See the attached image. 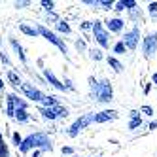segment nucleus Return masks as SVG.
<instances>
[{"instance_id":"1","label":"nucleus","mask_w":157,"mask_h":157,"mask_svg":"<svg viewBox=\"0 0 157 157\" xmlns=\"http://www.w3.org/2000/svg\"><path fill=\"white\" fill-rule=\"evenodd\" d=\"M93 93L97 100L108 102V100H112V85L108 82H93Z\"/></svg>"},{"instance_id":"2","label":"nucleus","mask_w":157,"mask_h":157,"mask_svg":"<svg viewBox=\"0 0 157 157\" xmlns=\"http://www.w3.org/2000/svg\"><path fill=\"white\" fill-rule=\"evenodd\" d=\"M93 30H95V38H97V42H98L102 48H108V46H110V42H108V32L102 29V23H100V21H95Z\"/></svg>"},{"instance_id":"3","label":"nucleus","mask_w":157,"mask_h":157,"mask_svg":"<svg viewBox=\"0 0 157 157\" xmlns=\"http://www.w3.org/2000/svg\"><path fill=\"white\" fill-rule=\"evenodd\" d=\"M38 32H40V34H42L44 38H48V40H49L51 44H55V46H57V48H61V49H63V51L66 53V46H64V44H63V42H61V40H59L57 36L53 34V32H49V30H48L46 27H42V25H40V27H38Z\"/></svg>"},{"instance_id":"4","label":"nucleus","mask_w":157,"mask_h":157,"mask_svg":"<svg viewBox=\"0 0 157 157\" xmlns=\"http://www.w3.org/2000/svg\"><path fill=\"white\" fill-rule=\"evenodd\" d=\"M93 117H95V116H83L82 119H78V121L74 123V125L70 127V131H68V134H70V136H76V134H78V132H80V131H82L83 127H87V125H89V123H91V121H93Z\"/></svg>"},{"instance_id":"5","label":"nucleus","mask_w":157,"mask_h":157,"mask_svg":"<svg viewBox=\"0 0 157 157\" xmlns=\"http://www.w3.org/2000/svg\"><path fill=\"white\" fill-rule=\"evenodd\" d=\"M138 36H140V30L134 27L132 30L125 32V38H123V42H125V46H127L129 49H134V48H136V44H138Z\"/></svg>"},{"instance_id":"6","label":"nucleus","mask_w":157,"mask_h":157,"mask_svg":"<svg viewBox=\"0 0 157 157\" xmlns=\"http://www.w3.org/2000/svg\"><path fill=\"white\" fill-rule=\"evenodd\" d=\"M155 49H157V32L155 34H148L146 40H144V53L146 55L155 53Z\"/></svg>"},{"instance_id":"7","label":"nucleus","mask_w":157,"mask_h":157,"mask_svg":"<svg viewBox=\"0 0 157 157\" xmlns=\"http://www.w3.org/2000/svg\"><path fill=\"white\" fill-rule=\"evenodd\" d=\"M21 87H23V91H25V95L29 98H32V100H42V102H44V98H46V97H44L38 89H34V87L29 85V83H21Z\"/></svg>"},{"instance_id":"8","label":"nucleus","mask_w":157,"mask_h":157,"mask_svg":"<svg viewBox=\"0 0 157 157\" xmlns=\"http://www.w3.org/2000/svg\"><path fill=\"white\" fill-rule=\"evenodd\" d=\"M30 140V146L34 148V146H42V148H49V140L46 138V134H32L29 136Z\"/></svg>"},{"instance_id":"9","label":"nucleus","mask_w":157,"mask_h":157,"mask_svg":"<svg viewBox=\"0 0 157 157\" xmlns=\"http://www.w3.org/2000/svg\"><path fill=\"white\" fill-rule=\"evenodd\" d=\"M116 117H117V112H114V110H104V112H100V114H97L93 117V121L95 123H104L108 119H116Z\"/></svg>"},{"instance_id":"10","label":"nucleus","mask_w":157,"mask_h":157,"mask_svg":"<svg viewBox=\"0 0 157 157\" xmlns=\"http://www.w3.org/2000/svg\"><path fill=\"white\" fill-rule=\"evenodd\" d=\"M106 27H108V30H112V32H119V30L123 29V21H121V19H110L108 23H106Z\"/></svg>"},{"instance_id":"11","label":"nucleus","mask_w":157,"mask_h":157,"mask_svg":"<svg viewBox=\"0 0 157 157\" xmlns=\"http://www.w3.org/2000/svg\"><path fill=\"white\" fill-rule=\"evenodd\" d=\"M46 78H48V80H49L55 87H57V89H64V85H63V83H61L55 76H53V72H51V70H46Z\"/></svg>"},{"instance_id":"12","label":"nucleus","mask_w":157,"mask_h":157,"mask_svg":"<svg viewBox=\"0 0 157 157\" xmlns=\"http://www.w3.org/2000/svg\"><path fill=\"white\" fill-rule=\"evenodd\" d=\"M21 30H23L25 34H29V36H36V34H40L38 29H32V27H29V25H21Z\"/></svg>"},{"instance_id":"13","label":"nucleus","mask_w":157,"mask_h":157,"mask_svg":"<svg viewBox=\"0 0 157 157\" xmlns=\"http://www.w3.org/2000/svg\"><path fill=\"white\" fill-rule=\"evenodd\" d=\"M108 64H110V66H114V70H116V72H121V68H123L121 63H119V61H116L114 57H108Z\"/></svg>"},{"instance_id":"14","label":"nucleus","mask_w":157,"mask_h":157,"mask_svg":"<svg viewBox=\"0 0 157 157\" xmlns=\"http://www.w3.org/2000/svg\"><path fill=\"white\" fill-rule=\"evenodd\" d=\"M15 117H17L19 121H27V119H29L27 110H15Z\"/></svg>"},{"instance_id":"15","label":"nucleus","mask_w":157,"mask_h":157,"mask_svg":"<svg viewBox=\"0 0 157 157\" xmlns=\"http://www.w3.org/2000/svg\"><path fill=\"white\" fill-rule=\"evenodd\" d=\"M125 48H127V46H125V42L121 40V42H117L116 46H114V53H125Z\"/></svg>"},{"instance_id":"16","label":"nucleus","mask_w":157,"mask_h":157,"mask_svg":"<svg viewBox=\"0 0 157 157\" xmlns=\"http://www.w3.org/2000/svg\"><path fill=\"white\" fill-rule=\"evenodd\" d=\"M0 157H10V151H8V146L4 144V140H0Z\"/></svg>"},{"instance_id":"17","label":"nucleus","mask_w":157,"mask_h":157,"mask_svg":"<svg viewBox=\"0 0 157 157\" xmlns=\"http://www.w3.org/2000/svg\"><path fill=\"white\" fill-rule=\"evenodd\" d=\"M12 46L15 48V51L19 53V57H21V61H25V53H23V49H21V46H19V44L15 42V40H12Z\"/></svg>"},{"instance_id":"18","label":"nucleus","mask_w":157,"mask_h":157,"mask_svg":"<svg viewBox=\"0 0 157 157\" xmlns=\"http://www.w3.org/2000/svg\"><path fill=\"white\" fill-rule=\"evenodd\" d=\"M8 78H10V82H13V85H19V83H21V80L17 78L15 72H8Z\"/></svg>"},{"instance_id":"19","label":"nucleus","mask_w":157,"mask_h":157,"mask_svg":"<svg viewBox=\"0 0 157 157\" xmlns=\"http://www.w3.org/2000/svg\"><path fill=\"white\" fill-rule=\"evenodd\" d=\"M57 29H59L61 32H70V27L66 25V23H63V21H59V23H57Z\"/></svg>"},{"instance_id":"20","label":"nucleus","mask_w":157,"mask_h":157,"mask_svg":"<svg viewBox=\"0 0 157 157\" xmlns=\"http://www.w3.org/2000/svg\"><path fill=\"white\" fill-rule=\"evenodd\" d=\"M123 6H125V8H134V6H136V2H134V0H127V2H123Z\"/></svg>"},{"instance_id":"21","label":"nucleus","mask_w":157,"mask_h":157,"mask_svg":"<svg viewBox=\"0 0 157 157\" xmlns=\"http://www.w3.org/2000/svg\"><path fill=\"white\" fill-rule=\"evenodd\" d=\"M13 140H15V144H17V146H21V144H23V138L19 136V132H15V134H13Z\"/></svg>"},{"instance_id":"22","label":"nucleus","mask_w":157,"mask_h":157,"mask_svg":"<svg viewBox=\"0 0 157 157\" xmlns=\"http://www.w3.org/2000/svg\"><path fill=\"white\" fill-rule=\"evenodd\" d=\"M150 12H151V13H157V2L150 4Z\"/></svg>"},{"instance_id":"23","label":"nucleus","mask_w":157,"mask_h":157,"mask_svg":"<svg viewBox=\"0 0 157 157\" xmlns=\"http://www.w3.org/2000/svg\"><path fill=\"white\" fill-rule=\"evenodd\" d=\"M142 112H144V114H148V116H151V108H150V106H144Z\"/></svg>"},{"instance_id":"24","label":"nucleus","mask_w":157,"mask_h":157,"mask_svg":"<svg viewBox=\"0 0 157 157\" xmlns=\"http://www.w3.org/2000/svg\"><path fill=\"white\" fill-rule=\"evenodd\" d=\"M100 57H102V55H100V51H97V49H95V51H93V59H97V61H98Z\"/></svg>"},{"instance_id":"25","label":"nucleus","mask_w":157,"mask_h":157,"mask_svg":"<svg viewBox=\"0 0 157 157\" xmlns=\"http://www.w3.org/2000/svg\"><path fill=\"white\" fill-rule=\"evenodd\" d=\"M42 4H44V6H46L48 10H51V8H53V2H42Z\"/></svg>"},{"instance_id":"26","label":"nucleus","mask_w":157,"mask_h":157,"mask_svg":"<svg viewBox=\"0 0 157 157\" xmlns=\"http://www.w3.org/2000/svg\"><path fill=\"white\" fill-rule=\"evenodd\" d=\"M153 83H157V72L153 74Z\"/></svg>"},{"instance_id":"27","label":"nucleus","mask_w":157,"mask_h":157,"mask_svg":"<svg viewBox=\"0 0 157 157\" xmlns=\"http://www.w3.org/2000/svg\"><path fill=\"white\" fill-rule=\"evenodd\" d=\"M2 87H4V82H2V80H0V89H2Z\"/></svg>"},{"instance_id":"28","label":"nucleus","mask_w":157,"mask_h":157,"mask_svg":"<svg viewBox=\"0 0 157 157\" xmlns=\"http://www.w3.org/2000/svg\"><path fill=\"white\" fill-rule=\"evenodd\" d=\"M32 157H38V151H36V153H34V155H32Z\"/></svg>"}]
</instances>
